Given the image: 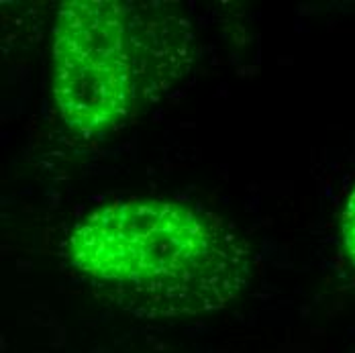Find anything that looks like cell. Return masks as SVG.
<instances>
[{
	"instance_id": "cell-2",
	"label": "cell",
	"mask_w": 355,
	"mask_h": 353,
	"mask_svg": "<svg viewBox=\"0 0 355 353\" xmlns=\"http://www.w3.org/2000/svg\"><path fill=\"white\" fill-rule=\"evenodd\" d=\"M194 62L192 25L168 2L68 0L58 8L51 92L80 139L135 123L176 90Z\"/></svg>"
},
{
	"instance_id": "cell-3",
	"label": "cell",
	"mask_w": 355,
	"mask_h": 353,
	"mask_svg": "<svg viewBox=\"0 0 355 353\" xmlns=\"http://www.w3.org/2000/svg\"><path fill=\"white\" fill-rule=\"evenodd\" d=\"M339 235H341V248L347 257V261L352 264L355 270V186L352 188L343 211H341V218H339Z\"/></svg>"
},
{
	"instance_id": "cell-1",
	"label": "cell",
	"mask_w": 355,
	"mask_h": 353,
	"mask_svg": "<svg viewBox=\"0 0 355 353\" xmlns=\"http://www.w3.org/2000/svg\"><path fill=\"white\" fill-rule=\"evenodd\" d=\"M71 268L137 318H192L248 290L249 241L223 216L178 200L123 198L86 212L66 239Z\"/></svg>"
}]
</instances>
